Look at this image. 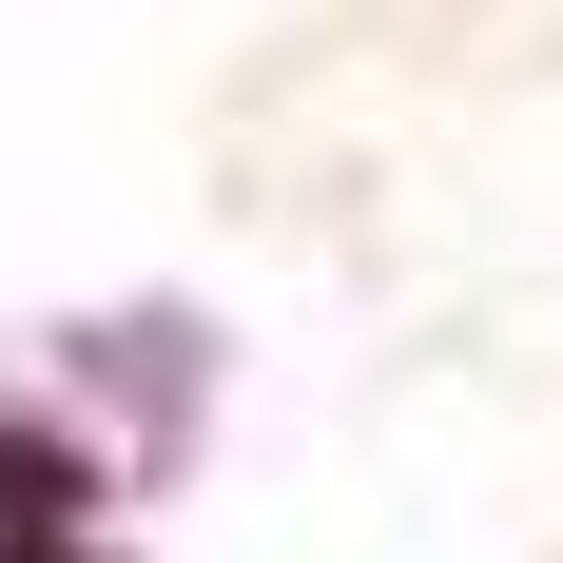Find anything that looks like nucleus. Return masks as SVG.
I'll return each instance as SVG.
<instances>
[{
  "mask_svg": "<svg viewBox=\"0 0 563 563\" xmlns=\"http://www.w3.org/2000/svg\"><path fill=\"white\" fill-rule=\"evenodd\" d=\"M0 563H98V544H58V525H0Z\"/></svg>",
  "mask_w": 563,
  "mask_h": 563,
  "instance_id": "obj_1",
  "label": "nucleus"
}]
</instances>
